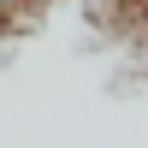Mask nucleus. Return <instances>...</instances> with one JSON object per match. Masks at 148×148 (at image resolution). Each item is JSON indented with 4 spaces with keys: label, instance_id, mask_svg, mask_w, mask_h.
Returning <instances> with one entry per match:
<instances>
[{
    "label": "nucleus",
    "instance_id": "f257e3e1",
    "mask_svg": "<svg viewBox=\"0 0 148 148\" xmlns=\"http://www.w3.org/2000/svg\"><path fill=\"white\" fill-rule=\"evenodd\" d=\"M136 6H148V0H136Z\"/></svg>",
    "mask_w": 148,
    "mask_h": 148
}]
</instances>
